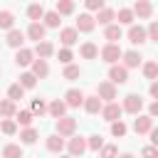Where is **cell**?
I'll return each instance as SVG.
<instances>
[{"instance_id":"7c38bea8","label":"cell","mask_w":158,"mask_h":158,"mask_svg":"<svg viewBox=\"0 0 158 158\" xmlns=\"http://www.w3.org/2000/svg\"><path fill=\"white\" fill-rule=\"evenodd\" d=\"M81 101H84V91H81V89H69V91L64 94V104H67V109H79Z\"/></svg>"},{"instance_id":"f1b7e54d","label":"cell","mask_w":158,"mask_h":158,"mask_svg":"<svg viewBox=\"0 0 158 158\" xmlns=\"http://www.w3.org/2000/svg\"><path fill=\"white\" fill-rule=\"evenodd\" d=\"M15 123H20V126H30L32 123V118H35V114L30 111V109H20V111H15Z\"/></svg>"},{"instance_id":"5b68a950","label":"cell","mask_w":158,"mask_h":158,"mask_svg":"<svg viewBox=\"0 0 158 158\" xmlns=\"http://www.w3.org/2000/svg\"><path fill=\"white\" fill-rule=\"evenodd\" d=\"M121 109H123L126 114H133V116H136V114H141V109H143V99H141L138 94H126Z\"/></svg>"},{"instance_id":"836d02e7","label":"cell","mask_w":158,"mask_h":158,"mask_svg":"<svg viewBox=\"0 0 158 158\" xmlns=\"http://www.w3.org/2000/svg\"><path fill=\"white\" fill-rule=\"evenodd\" d=\"M62 77H64L67 81H74V79H79V77H81V69H79L77 64H72V62H69V64H64V72H62Z\"/></svg>"},{"instance_id":"f5cc1de1","label":"cell","mask_w":158,"mask_h":158,"mask_svg":"<svg viewBox=\"0 0 158 158\" xmlns=\"http://www.w3.org/2000/svg\"><path fill=\"white\" fill-rule=\"evenodd\" d=\"M0 74H2V67H0Z\"/></svg>"},{"instance_id":"ffe728a7","label":"cell","mask_w":158,"mask_h":158,"mask_svg":"<svg viewBox=\"0 0 158 158\" xmlns=\"http://www.w3.org/2000/svg\"><path fill=\"white\" fill-rule=\"evenodd\" d=\"M32 74L37 77V79H44V77H49V64H47V59H32Z\"/></svg>"},{"instance_id":"e575fe53","label":"cell","mask_w":158,"mask_h":158,"mask_svg":"<svg viewBox=\"0 0 158 158\" xmlns=\"http://www.w3.org/2000/svg\"><path fill=\"white\" fill-rule=\"evenodd\" d=\"M2 158H25V156H22V146L7 143V146L2 148Z\"/></svg>"},{"instance_id":"b9f144b4","label":"cell","mask_w":158,"mask_h":158,"mask_svg":"<svg viewBox=\"0 0 158 158\" xmlns=\"http://www.w3.org/2000/svg\"><path fill=\"white\" fill-rule=\"evenodd\" d=\"M35 116H44L47 114V104H44V99H32V109H30Z\"/></svg>"},{"instance_id":"e0dca14e","label":"cell","mask_w":158,"mask_h":158,"mask_svg":"<svg viewBox=\"0 0 158 158\" xmlns=\"http://www.w3.org/2000/svg\"><path fill=\"white\" fill-rule=\"evenodd\" d=\"M40 59H49L52 54H54V44L52 42H47V40H40L37 44H35V49H32Z\"/></svg>"},{"instance_id":"ba28073f","label":"cell","mask_w":158,"mask_h":158,"mask_svg":"<svg viewBox=\"0 0 158 158\" xmlns=\"http://www.w3.org/2000/svg\"><path fill=\"white\" fill-rule=\"evenodd\" d=\"M126 37H128L131 44H143V42H148V37H146V27H141V25H128Z\"/></svg>"},{"instance_id":"7dc6e473","label":"cell","mask_w":158,"mask_h":158,"mask_svg":"<svg viewBox=\"0 0 158 158\" xmlns=\"http://www.w3.org/2000/svg\"><path fill=\"white\" fill-rule=\"evenodd\" d=\"M141 156H143V158H158V151H156V146H146V148L141 151Z\"/></svg>"},{"instance_id":"7a4b0ae2","label":"cell","mask_w":158,"mask_h":158,"mask_svg":"<svg viewBox=\"0 0 158 158\" xmlns=\"http://www.w3.org/2000/svg\"><path fill=\"white\" fill-rule=\"evenodd\" d=\"M121 47H118V42H106L101 49H99V57L106 62V64H116L118 59H121Z\"/></svg>"},{"instance_id":"603a6c76","label":"cell","mask_w":158,"mask_h":158,"mask_svg":"<svg viewBox=\"0 0 158 158\" xmlns=\"http://www.w3.org/2000/svg\"><path fill=\"white\" fill-rule=\"evenodd\" d=\"M47 151H52V153H62V151H64V138H62L59 133L47 136Z\"/></svg>"},{"instance_id":"8d00e7d4","label":"cell","mask_w":158,"mask_h":158,"mask_svg":"<svg viewBox=\"0 0 158 158\" xmlns=\"http://www.w3.org/2000/svg\"><path fill=\"white\" fill-rule=\"evenodd\" d=\"M0 131H2L5 136H15V133H17V123H15V118H2V121H0Z\"/></svg>"},{"instance_id":"cb8c5ba5","label":"cell","mask_w":158,"mask_h":158,"mask_svg":"<svg viewBox=\"0 0 158 158\" xmlns=\"http://www.w3.org/2000/svg\"><path fill=\"white\" fill-rule=\"evenodd\" d=\"M15 111H17V104L12 99H2L0 101V118H12Z\"/></svg>"},{"instance_id":"4316f807","label":"cell","mask_w":158,"mask_h":158,"mask_svg":"<svg viewBox=\"0 0 158 158\" xmlns=\"http://www.w3.org/2000/svg\"><path fill=\"white\" fill-rule=\"evenodd\" d=\"M37 138H40V133H37V128H32V126H25V128L20 131V141H22L25 146H32Z\"/></svg>"},{"instance_id":"6da1fadb","label":"cell","mask_w":158,"mask_h":158,"mask_svg":"<svg viewBox=\"0 0 158 158\" xmlns=\"http://www.w3.org/2000/svg\"><path fill=\"white\" fill-rule=\"evenodd\" d=\"M54 131L62 136V138H69V136H74L77 133V118L74 116H59L57 121H54Z\"/></svg>"},{"instance_id":"4dcf8cb0","label":"cell","mask_w":158,"mask_h":158,"mask_svg":"<svg viewBox=\"0 0 158 158\" xmlns=\"http://www.w3.org/2000/svg\"><path fill=\"white\" fill-rule=\"evenodd\" d=\"M12 27H15L12 10H0V30H12Z\"/></svg>"},{"instance_id":"d6a6232c","label":"cell","mask_w":158,"mask_h":158,"mask_svg":"<svg viewBox=\"0 0 158 158\" xmlns=\"http://www.w3.org/2000/svg\"><path fill=\"white\" fill-rule=\"evenodd\" d=\"M114 20H118V25H133V10H128V7H121L118 12H116V17Z\"/></svg>"},{"instance_id":"bcb514c9","label":"cell","mask_w":158,"mask_h":158,"mask_svg":"<svg viewBox=\"0 0 158 158\" xmlns=\"http://www.w3.org/2000/svg\"><path fill=\"white\" fill-rule=\"evenodd\" d=\"M84 5H86V10H101L104 7V0H84Z\"/></svg>"},{"instance_id":"8992f818","label":"cell","mask_w":158,"mask_h":158,"mask_svg":"<svg viewBox=\"0 0 158 158\" xmlns=\"http://www.w3.org/2000/svg\"><path fill=\"white\" fill-rule=\"evenodd\" d=\"M99 114H101V118H104V121H109V123H111V121L121 118L123 109H121V106H118L116 101H106V104L101 106V111H99Z\"/></svg>"},{"instance_id":"277c9868","label":"cell","mask_w":158,"mask_h":158,"mask_svg":"<svg viewBox=\"0 0 158 158\" xmlns=\"http://www.w3.org/2000/svg\"><path fill=\"white\" fill-rule=\"evenodd\" d=\"M109 81H111V84H118V86L126 84V81H128V69H126L123 64H118V62L111 64V67H109Z\"/></svg>"},{"instance_id":"44dd1931","label":"cell","mask_w":158,"mask_h":158,"mask_svg":"<svg viewBox=\"0 0 158 158\" xmlns=\"http://www.w3.org/2000/svg\"><path fill=\"white\" fill-rule=\"evenodd\" d=\"M77 40H79V32H77L74 27H64V30L59 32V42H62L64 47H72V44H77Z\"/></svg>"},{"instance_id":"1f68e13d","label":"cell","mask_w":158,"mask_h":158,"mask_svg":"<svg viewBox=\"0 0 158 158\" xmlns=\"http://www.w3.org/2000/svg\"><path fill=\"white\" fill-rule=\"evenodd\" d=\"M42 15H44V7H42V2H32V5L27 7V17H30L32 22H40V20H42Z\"/></svg>"},{"instance_id":"3957f363","label":"cell","mask_w":158,"mask_h":158,"mask_svg":"<svg viewBox=\"0 0 158 158\" xmlns=\"http://www.w3.org/2000/svg\"><path fill=\"white\" fill-rule=\"evenodd\" d=\"M64 146H67V153H69L72 158H79V156L86 151V138H84V136H69V141H67Z\"/></svg>"},{"instance_id":"c3c4849f","label":"cell","mask_w":158,"mask_h":158,"mask_svg":"<svg viewBox=\"0 0 158 158\" xmlns=\"http://www.w3.org/2000/svg\"><path fill=\"white\" fill-rule=\"evenodd\" d=\"M148 116H151V118L158 116V101H151V104H148Z\"/></svg>"},{"instance_id":"4fadbf2b","label":"cell","mask_w":158,"mask_h":158,"mask_svg":"<svg viewBox=\"0 0 158 158\" xmlns=\"http://www.w3.org/2000/svg\"><path fill=\"white\" fill-rule=\"evenodd\" d=\"M94 27H96V22H94V17H91L89 12H81V15L77 17V25H74L77 32H91Z\"/></svg>"},{"instance_id":"8fae6325","label":"cell","mask_w":158,"mask_h":158,"mask_svg":"<svg viewBox=\"0 0 158 158\" xmlns=\"http://www.w3.org/2000/svg\"><path fill=\"white\" fill-rule=\"evenodd\" d=\"M5 42H7V47H12V49H20V47H25V32L22 30H7V37H5Z\"/></svg>"},{"instance_id":"83f0119b","label":"cell","mask_w":158,"mask_h":158,"mask_svg":"<svg viewBox=\"0 0 158 158\" xmlns=\"http://www.w3.org/2000/svg\"><path fill=\"white\" fill-rule=\"evenodd\" d=\"M79 54H81L84 59H96V57H99V47H96L94 42H84V44L79 47Z\"/></svg>"},{"instance_id":"816d5d0a","label":"cell","mask_w":158,"mask_h":158,"mask_svg":"<svg viewBox=\"0 0 158 158\" xmlns=\"http://www.w3.org/2000/svg\"><path fill=\"white\" fill-rule=\"evenodd\" d=\"M59 158H72V156H69V153H64V156H59Z\"/></svg>"},{"instance_id":"74e56055","label":"cell","mask_w":158,"mask_h":158,"mask_svg":"<svg viewBox=\"0 0 158 158\" xmlns=\"http://www.w3.org/2000/svg\"><path fill=\"white\" fill-rule=\"evenodd\" d=\"M126 131H128V126H126L121 118L111 121V136H116V138H123V136H126Z\"/></svg>"},{"instance_id":"d590c367","label":"cell","mask_w":158,"mask_h":158,"mask_svg":"<svg viewBox=\"0 0 158 158\" xmlns=\"http://www.w3.org/2000/svg\"><path fill=\"white\" fill-rule=\"evenodd\" d=\"M7 99H12V101L17 104L20 99H25V89H22L20 84H10V86H7Z\"/></svg>"},{"instance_id":"681fc988","label":"cell","mask_w":158,"mask_h":158,"mask_svg":"<svg viewBox=\"0 0 158 158\" xmlns=\"http://www.w3.org/2000/svg\"><path fill=\"white\" fill-rule=\"evenodd\" d=\"M148 94H151L153 99H158V81H156V79L151 81V89H148Z\"/></svg>"},{"instance_id":"5bb4252c","label":"cell","mask_w":158,"mask_h":158,"mask_svg":"<svg viewBox=\"0 0 158 158\" xmlns=\"http://www.w3.org/2000/svg\"><path fill=\"white\" fill-rule=\"evenodd\" d=\"M32 59H35V52H32L30 47H20V49L15 52V64H17V67H30Z\"/></svg>"},{"instance_id":"ab89813d","label":"cell","mask_w":158,"mask_h":158,"mask_svg":"<svg viewBox=\"0 0 158 158\" xmlns=\"http://www.w3.org/2000/svg\"><path fill=\"white\" fill-rule=\"evenodd\" d=\"M96 153H99V158H116V156H118V148L111 146V143H104Z\"/></svg>"},{"instance_id":"7402d4cb","label":"cell","mask_w":158,"mask_h":158,"mask_svg":"<svg viewBox=\"0 0 158 158\" xmlns=\"http://www.w3.org/2000/svg\"><path fill=\"white\" fill-rule=\"evenodd\" d=\"M104 37H106L109 42H118V40L123 37L121 25H114V22H111V25H106V27H104Z\"/></svg>"},{"instance_id":"30bf717a","label":"cell","mask_w":158,"mask_h":158,"mask_svg":"<svg viewBox=\"0 0 158 158\" xmlns=\"http://www.w3.org/2000/svg\"><path fill=\"white\" fill-rule=\"evenodd\" d=\"M138 118L133 121V131L138 133V136H143V133H148L151 128H153V118L148 116V114H136Z\"/></svg>"},{"instance_id":"7bdbcfd3","label":"cell","mask_w":158,"mask_h":158,"mask_svg":"<svg viewBox=\"0 0 158 158\" xmlns=\"http://www.w3.org/2000/svg\"><path fill=\"white\" fill-rule=\"evenodd\" d=\"M101 146H104V138H101L99 133H94V136L86 138V148H89V151H99Z\"/></svg>"},{"instance_id":"f546056e","label":"cell","mask_w":158,"mask_h":158,"mask_svg":"<svg viewBox=\"0 0 158 158\" xmlns=\"http://www.w3.org/2000/svg\"><path fill=\"white\" fill-rule=\"evenodd\" d=\"M17 84H20V86H22L25 91H27V89H35V86H37V77H35L32 72H22V74H20V81H17Z\"/></svg>"},{"instance_id":"ee69618b","label":"cell","mask_w":158,"mask_h":158,"mask_svg":"<svg viewBox=\"0 0 158 158\" xmlns=\"http://www.w3.org/2000/svg\"><path fill=\"white\" fill-rule=\"evenodd\" d=\"M57 59H59L62 64H69V62L74 59V54H72V49H69V47H62V49L57 52Z\"/></svg>"},{"instance_id":"d4e9b609","label":"cell","mask_w":158,"mask_h":158,"mask_svg":"<svg viewBox=\"0 0 158 158\" xmlns=\"http://www.w3.org/2000/svg\"><path fill=\"white\" fill-rule=\"evenodd\" d=\"M59 22H62V15L57 12V10H44V15H42V25L44 27H59Z\"/></svg>"},{"instance_id":"60d3db41","label":"cell","mask_w":158,"mask_h":158,"mask_svg":"<svg viewBox=\"0 0 158 158\" xmlns=\"http://www.w3.org/2000/svg\"><path fill=\"white\" fill-rule=\"evenodd\" d=\"M143 77L153 81V79L158 77V64H156V62H146V64H143Z\"/></svg>"},{"instance_id":"9a60e30c","label":"cell","mask_w":158,"mask_h":158,"mask_svg":"<svg viewBox=\"0 0 158 158\" xmlns=\"http://www.w3.org/2000/svg\"><path fill=\"white\" fill-rule=\"evenodd\" d=\"M121 59H123V67L126 69H136L141 62H143V57H141V52H136V49H128V52H121Z\"/></svg>"},{"instance_id":"d6986e66","label":"cell","mask_w":158,"mask_h":158,"mask_svg":"<svg viewBox=\"0 0 158 158\" xmlns=\"http://www.w3.org/2000/svg\"><path fill=\"white\" fill-rule=\"evenodd\" d=\"M114 17H116V10H111V7H101V10H96V17H94V22H99V25H111L114 22Z\"/></svg>"},{"instance_id":"9c48e42d","label":"cell","mask_w":158,"mask_h":158,"mask_svg":"<svg viewBox=\"0 0 158 158\" xmlns=\"http://www.w3.org/2000/svg\"><path fill=\"white\" fill-rule=\"evenodd\" d=\"M151 15H153L151 0H136V5H133V17H138V20H151Z\"/></svg>"},{"instance_id":"2e32d148","label":"cell","mask_w":158,"mask_h":158,"mask_svg":"<svg viewBox=\"0 0 158 158\" xmlns=\"http://www.w3.org/2000/svg\"><path fill=\"white\" fill-rule=\"evenodd\" d=\"M44 35H47V27H44L42 22H30V27H27V32H25V37H30V40H35V42L44 40Z\"/></svg>"},{"instance_id":"f907efd6","label":"cell","mask_w":158,"mask_h":158,"mask_svg":"<svg viewBox=\"0 0 158 158\" xmlns=\"http://www.w3.org/2000/svg\"><path fill=\"white\" fill-rule=\"evenodd\" d=\"M118 158H136V156H133V153H121Z\"/></svg>"},{"instance_id":"f35d334b","label":"cell","mask_w":158,"mask_h":158,"mask_svg":"<svg viewBox=\"0 0 158 158\" xmlns=\"http://www.w3.org/2000/svg\"><path fill=\"white\" fill-rule=\"evenodd\" d=\"M59 15H72L74 12V0H57V7H54Z\"/></svg>"},{"instance_id":"52a82bcc","label":"cell","mask_w":158,"mask_h":158,"mask_svg":"<svg viewBox=\"0 0 158 158\" xmlns=\"http://www.w3.org/2000/svg\"><path fill=\"white\" fill-rule=\"evenodd\" d=\"M96 96H99L101 101H114V99L118 96L116 84H111V81H101V84L96 86Z\"/></svg>"},{"instance_id":"f6af8a7d","label":"cell","mask_w":158,"mask_h":158,"mask_svg":"<svg viewBox=\"0 0 158 158\" xmlns=\"http://www.w3.org/2000/svg\"><path fill=\"white\" fill-rule=\"evenodd\" d=\"M146 37H148L151 42H156V40H158V22H151V25H148V30H146Z\"/></svg>"},{"instance_id":"ac0fdd59","label":"cell","mask_w":158,"mask_h":158,"mask_svg":"<svg viewBox=\"0 0 158 158\" xmlns=\"http://www.w3.org/2000/svg\"><path fill=\"white\" fill-rule=\"evenodd\" d=\"M81 106H84V111H86V114H91V116H94V114H99V111H101L104 101H101V99H99V96L94 94V96H84Z\"/></svg>"},{"instance_id":"484cf974","label":"cell","mask_w":158,"mask_h":158,"mask_svg":"<svg viewBox=\"0 0 158 158\" xmlns=\"http://www.w3.org/2000/svg\"><path fill=\"white\" fill-rule=\"evenodd\" d=\"M47 111H49V116H52V118H59V116H64V114H67V104H64L62 99H54V101L47 106Z\"/></svg>"}]
</instances>
